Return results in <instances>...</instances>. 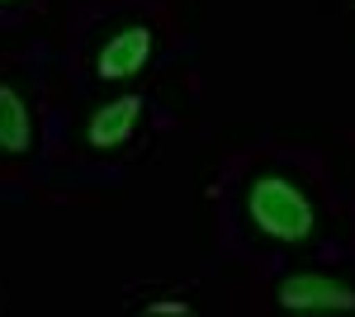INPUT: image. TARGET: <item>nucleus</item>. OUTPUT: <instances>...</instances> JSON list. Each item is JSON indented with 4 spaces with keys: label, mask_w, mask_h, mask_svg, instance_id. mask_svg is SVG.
<instances>
[{
    "label": "nucleus",
    "mask_w": 355,
    "mask_h": 317,
    "mask_svg": "<svg viewBox=\"0 0 355 317\" xmlns=\"http://www.w3.org/2000/svg\"><path fill=\"white\" fill-rule=\"evenodd\" d=\"M251 218L261 232H270L279 241H303L313 232V209L294 185L275 180V175H261L251 185Z\"/></svg>",
    "instance_id": "1"
},
{
    "label": "nucleus",
    "mask_w": 355,
    "mask_h": 317,
    "mask_svg": "<svg viewBox=\"0 0 355 317\" xmlns=\"http://www.w3.org/2000/svg\"><path fill=\"white\" fill-rule=\"evenodd\" d=\"M279 303L289 313H355V293L327 275H289L279 284Z\"/></svg>",
    "instance_id": "2"
},
{
    "label": "nucleus",
    "mask_w": 355,
    "mask_h": 317,
    "mask_svg": "<svg viewBox=\"0 0 355 317\" xmlns=\"http://www.w3.org/2000/svg\"><path fill=\"white\" fill-rule=\"evenodd\" d=\"M137 109H142V100H137V95H123V100H114V105H100V109H95V119H90V128H85L90 147L114 152V147H119V142L133 132Z\"/></svg>",
    "instance_id": "3"
},
{
    "label": "nucleus",
    "mask_w": 355,
    "mask_h": 317,
    "mask_svg": "<svg viewBox=\"0 0 355 317\" xmlns=\"http://www.w3.org/2000/svg\"><path fill=\"white\" fill-rule=\"evenodd\" d=\"M152 53V33L147 28H123V33H114L110 43H105V53H100V76H133L142 71V62Z\"/></svg>",
    "instance_id": "4"
},
{
    "label": "nucleus",
    "mask_w": 355,
    "mask_h": 317,
    "mask_svg": "<svg viewBox=\"0 0 355 317\" xmlns=\"http://www.w3.org/2000/svg\"><path fill=\"white\" fill-rule=\"evenodd\" d=\"M24 147H28V109L10 85H0V152H24Z\"/></svg>",
    "instance_id": "5"
},
{
    "label": "nucleus",
    "mask_w": 355,
    "mask_h": 317,
    "mask_svg": "<svg viewBox=\"0 0 355 317\" xmlns=\"http://www.w3.org/2000/svg\"><path fill=\"white\" fill-rule=\"evenodd\" d=\"M147 313H152V317H185L190 308H185V303H152Z\"/></svg>",
    "instance_id": "6"
}]
</instances>
